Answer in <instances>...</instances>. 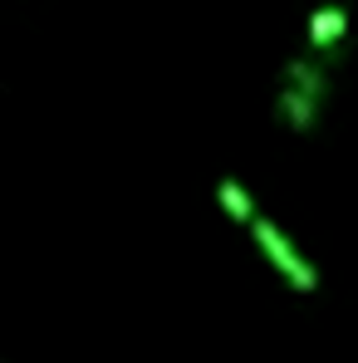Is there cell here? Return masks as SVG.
I'll list each match as a JSON object with an SVG mask.
<instances>
[{"label":"cell","mask_w":358,"mask_h":363,"mask_svg":"<svg viewBox=\"0 0 358 363\" xmlns=\"http://www.w3.org/2000/svg\"><path fill=\"white\" fill-rule=\"evenodd\" d=\"M329 89H334V69L324 64V55H295L280 69V84H275V123L285 133H314L324 108H329Z\"/></svg>","instance_id":"1"},{"label":"cell","mask_w":358,"mask_h":363,"mask_svg":"<svg viewBox=\"0 0 358 363\" xmlns=\"http://www.w3.org/2000/svg\"><path fill=\"white\" fill-rule=\"evenodd\" d=\"M245 231H250V241L260 245V255L275 265V275H280V280H285L295 295H314V290H319V270H314V265L299 255L295 241H290V236H285V231H280L270 216H260V211H255Z\"/></svg>","instance_id":"2"},{"label":"cell","mask_w":358,"mask_h":363,"mask_svg":"<svg viewBox=\"0 0 358 363\" xmlns=\"http://www.w3.org/2000/svg\"><path fill=\"white\" fill-rule=\"evenodd\" d=\"M349 25H354L349 5L319 0V5L309 10V20H304V45H309V55H339L344 40H349Z\"/></svg>","instance_id":"3"},{"label":"cell","mask_w":358,"mask_h":363,"mask_svg":"<svg viewBox=\"0 0 358 363\" xmlns=\"http://www.w3.org/2000/svg\"><path fill=\"white\" fill-rule=\"evenodd\" d=\"M216 201H221V211H226L236 226H250V216H255V196H250L236 177H221V182H216Z\"/></svg>","instance_id":"4"}]
</instances>
